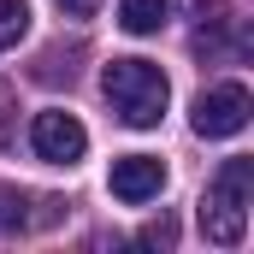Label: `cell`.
I'll use <instances>...</instances> for the list:
<instances>
[{
  "instance_id": "cell-1",
  "label": "cell",
  "mask_w": 254,
  "mask_h": 254,
  "mask_svg": "<svg viewBox=\"0 0 254 254\" xmlns=\"http://www.w3.org/2000/svg\"><path fill=\"white\" fill-rule=\"evenodd\" d=\"M101 95L113 101V113L130 130H154L166 119V101H172V83L154 60H113L101 71Z\"/></svg>"
},
{
  "instance_id": "cell-2",
  "label": "cell",
  "mask_w": 254,
  "mask_h": 254,
  "mask_svg": "<svg viewBox=\"0 0 254 254\" xmlns=\"http://www.w3.org/2000/svg\"><path fill=\"white\" fill-rule=\"evenodd\" d=\"M249 190H254V166L249 160H225L219 178L201 195V231H207V243H219V249L243 243V231H249Z\"/></svg>"
},
{
  "instance_id": "cell-3",
  "label": "cell",
  "mask_w": 254,
  "mask_h": 254,
  "mask_svg": "<svg viewBox=\"0 0 254 254\" xmlns=\"http://www.w3.org/2000/svg\"><path fill=\"white\" fill-rule=\"evenodd\" d=\"M249 89L243 83H219V89H207L201 101H195V136H207V142H219V136H237V130H249Z\"/></svg>"
},
{
  "instance_id": "cell-4",
  "label": "cell",
  "mask_w": 254,
  "mask_h": 254,
  "mask_svg": "<svg viewBox=\"0 0 254 254\" xmlns=\"http://www.w3.org/2000/svg\"><path fill=\"white\" fill-rule=\"evenodd\" d=\"M30 148H36V160H48V166H77L83 148H89V130L77 125L71 113H36Z\"/></svg>"
},
{
  "instance_id": "cell-5",
  "label": "cell",
  "mask_w": 254,
  "mask_h": 254,
  "mask_svg": "<svg viewBox=\"0 0 254 254\" xmlns=\"http://www.w3.org/2000/svg\"><path fill=\"white\" fill-rule=\"evenodd\" d=\"M160 190H166V166H160L154 154H125V160H113V195H119V201L142 207V201H154Z\"/></svg>"
},
{
  "instance_id": "cell-6",
  "label": "cell",
  "mask_w": 254,
  "mask_h": 254,
  "mask_svg": "<svg viewBox=\"0 0 254 254\" xmlns=\"http://www.w3.org/2000/svg\"><path fill=\"white\" fill-rule=\"evenodd\" d=\"M166 12H172V0H119V24L130 36H154L166 24Z\"/></svg>"
},
{
  "instance_id": "cell-7",
  "label": "cell",
  "mask_w": 254,
  "mask_h": 254,
  "mask_svg": "<svg viewBox=\"0 0 254 254\" xmlns=\"http://www.w3.org/2000/svg\"><path fill=\"white\" fill-rule=\"evenodd\" d=\"M24 225H30V195L12 190V184H0V237H12Z\"/></svg>"
},
{
  "instance_id": "cell-8",
  "label": "cell",
  "mask_w": 254,
  "mask_h": 254,
  "mask_svg": "<svg viewBox=\"0 0 254 254\" xmlns=\"http://www.w3.org/2000/svg\"><path fill=\"white\" fill-rule=\"evenodd\" d=\"M30 36V6L24 0H0V48H18Z\"/></svg>"
},
{
  "instance_id": "cell-9",
  "label": "cell",
  "mask_w": 254,
  "mask_h": 254,
  "mask_svg": "<svg viewBox=\"0 0 254 254\" xmlns=\"http://www.w3.org/2000/svg\"><path fill=\"white\" fill-rule=\"evenodd\" d=\"M142 243H148V249H172V243H178V219L160 213L154 225H142Z\"/></svg>"
},
{
  "instance_id": "cell-10",
  "label": "cell",
  "mask_w": 254,
  "mask_h": 254,
  "mask_svg": "<svg viewBox=\"0 0 254 254\" xmlns=\"http://www.w3.org/2000/svg\"><path fill=\"white\" fill-rule=\"evenodd\" d=\"M65 12H71V18H95V12H101V0H60Z\"/></svg>"
},
{
  "instance_id": "cell-11",
  "label": "cell",
  "mask_w": 254,
  "mask_h": 254,
  "mask_svg": "<svg viewBox=\"0 0 254 254\" xmlns=\"http://www.w3.org/2000/svg\"><path fill=\"white\" fill-rule=\"evenodd\" d=\"M6 113H12V89L0 83V148H6Z\"/></svg>"
}]
</instances>
